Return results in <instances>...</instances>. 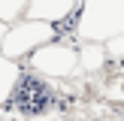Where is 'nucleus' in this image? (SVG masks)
Wrapping results in <instances>:
<instances>
[{
    "label": "nucleus",
    "mask_w": 124,
    "mask_h": 121,
    "mask_svg": "<svg viewBox=\"0 0 124 121\" xmlns=\"http://www.w3.org/2000/svg\"><path fill=\"white\" fill-rule=\"evenodd\" d=\"M79 33L91 42H106L124 33V0H85Z\"/></svg>",
    "instance_id": "f257e3e1"
},
{
    "label": "nucleus",
    "mask_w": 124,
    "mask_h": 121,
    "mask_svg": "<svg viewBox=\"0 0 124 121\" xmlns=\"http://www.w3.org/2000/svg\"><path fill=\"white\" fill-rule=\"evenodd\" d=\"M100 64H103V52L97 45H88L85 48V67H88V70H97Z\"/></svg>",
    "instance_id": "20e7f679"
},
{
    "label": "nucleus",
    "mask_w": 124,
    "mask_h": 121,
    "mask_svg": "<svg viewBox=\"0 0 124 121\" xmlns=\"http://www.w3.org/2000/svg\"><path fill=\"white\" fill-rule=\"evenodd\" d=\"M109 54H115V58H121V54H124V33H118V36L109 39Z\"/></svg>",
    "instance_id": "39448f33"
},
{
    "label": "nucleus",
    "mask_w": 124,
    "mask_h": 121,
    "mask_svg": "<svg viewBox=\"0 0 124 121\" xmlns=\"http://www.w3.org/2000/svg\"><path fill=\"white\" fill-rule=\"evenodd\" d=\"M76 0H36V15H46V18H61L73 9Z\"/></svg>",
    "instance_id": "7ed1b4c3"
},
{
    "label": "nucleus",
    "mask_w": 124,
    "mask_h": 121,
    "mask_svg": "<svg viewBox=\"0 0 124 121\" xmlns=\"http://www.w3.org/2000/svg\"><path fill=\"white\" fill-rule=\"evenodd\" d=\"M42 64L52 73H70L73 67H76V54L67 52V48H48L46 54H39V67Z\"/></svg>",
    "instance_id": "f03ea898"
}]
</instances>
